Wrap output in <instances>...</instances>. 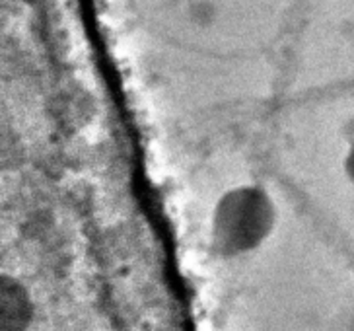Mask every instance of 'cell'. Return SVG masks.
<instances>
[{
  "label": "cell",
  "instance_id": "cell-2",
  "mask_svg": "<svg viewBox=\"0 0 354 331\" xmlns=\"http://www.w3.org/2000/svg\"><path fill=\"white\" fill-rule=\"evenodd\" d=\"M33 320V302L20 280L2 277L0 331H28Z\"/></svg>",
  "mask_w": 354,
  "mask_h": 331
},
{
  "label": "cell",
  "instance_id": "cell-3",
  "mask_svg": "<svg viewBox=\"0 0 354 331\" xmlns=\"http://www.w3.org/2000/svg\"><path fill=\"white\" fill-rule=\"evenodd\" d=\"M346 170H348V176L354 179V148L353 152L348 154V160H346Z\"/></svg>",
  "mask_w": 354,
  "mask_h": 331
},
{
  "label": "cell",
  "instance_id": "cell-1",
  "mask_svg": "<svg viewBox=\"0 0 354 331\" xmlns=\"http://www.w3.org/2000/svg\"><path fill=\"white\" fill-rule=\"evenodd\" d=\"M272 226L271 203L257 191L243 189L220 203L214 217V246L222 256L257 248Z\"/></svg>",
  "mask_w": 354,
  "mask_h": 331
}]
</instances>
